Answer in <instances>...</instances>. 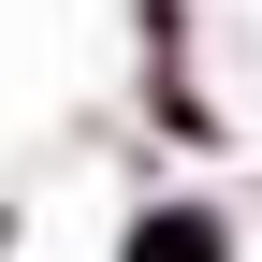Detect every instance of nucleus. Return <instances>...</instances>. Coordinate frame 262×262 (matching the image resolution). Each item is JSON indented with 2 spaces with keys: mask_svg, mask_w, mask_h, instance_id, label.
Masks as SVG:
<instances>
[{
  "mask_svg": "<svg viewBox=\"0 0 262 262\" xmlns=\"http://www.w3.org/2000/svg\"><path fill=\"white\" fill-rule=\"evenodd\" d=\"M117 262H233V219H219V204H146Z\"/></svg>",
  "mask_w": 262,
  "mask_h": 262,
  "instance_id": "obj_1",
  "label": "nucleus"
}]
</instances>
